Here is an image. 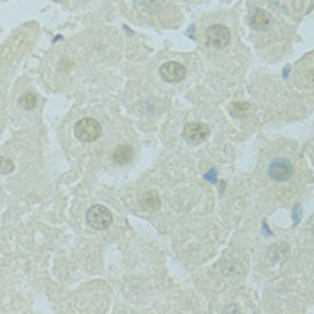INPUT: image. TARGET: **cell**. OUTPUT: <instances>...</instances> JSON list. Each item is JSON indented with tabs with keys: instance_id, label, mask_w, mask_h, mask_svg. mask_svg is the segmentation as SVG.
<instances>
[{
	"instance_id": "1",
	"label": "cell",
	"mask_w": 314,
	"mask_h": 314,
	"mask_svg": "<svg viewBox=\"0 0 314 314\" xmlns=\"http://www.w3.org/2000/svg\"><path fill=\"white\" fill-rule=\"evenodd\" d=\"M112 221H113L112 212L103 205L90 206L88 212H86V223L94 230H106L112 224Z\"/></svg>"
},
{
	"instance_id": "2",
	"label": "cell",
	"mask_w": 314,
	"mask_h": 314,
	"mask_svg": "<svg viewBox=\"0 0 314 314\" xmlns=\"http://www.w3.org/2000/svg\"><path fill=\"white\" fill-rule=\"evenodd\" d=\"M74 133L81 142H94L101 137V124L95 119H81L74 126Z\"/></svg>"
},
{
	"instance_id": "3",
	"label": "cell",
	"mask_w": 314,
	"mask_h": 314,
	"mask_svg": "<svg viewBox=\"0 0 314 314\" xmlns=\"http://www.w3.org/2000/svg\"><path fill=\"white\" fill-rule=\"evenodd\" d=\"M293 172H295L293 163L289 160H286V158H275V160L269 161V165H268L269 178L273 179V181H278V183L291 179Z\"/></svg>"
},
{
	"instance_id": "4",
	"label": "cell",
	"mask_w": 314,
	"mask_h": 314,
	"mask_svg": "<svg viewBox=\"0 0 314 314\" xmlns=\"http://www.w3.org/2000/svg\"><path fill=\"white\" fill-rule=\"evenodd\" d=\"M206 41L215 49H224L230 43V31L224 25H210L206 29Z\"/></svg>"
},
{
	"instance_id": "5",
	"label": "cell",
	"mask_w": 314,
	"mask_h": 314,
	"mask_svg": "<svg viewBox=\"0 0 314 314\" xmlns=\"http://www.w3.org/2000/svg\"><path fill=\"white\" fill-rule=\"evenodd\" d=\"M160 74L167 83H179V81H183L185 76H187V68L178 61H167L161 65Z\"/></svg>"
},
{
	"instance_id": "6",
	"label": "cell",
	"mask_w": 314,
	"mask_h": 314,
	"mask_svg": "<svg viewBox=\"0 0 314 314\" xmlns=\"http://www.w3.org/2000/svg\"><path fill=\"white\" fill-rule=\"evenodd\" d=\"M208 133H210V130H208V126L203 124V122H187L183 128V139L192 144L205 140L206 137H208Z\"/></svg>"
},
{
	"instance_id": "7",
	"label": "cell",
	"mask_w": 314,
	"mask_h": 314,
	"mask_svg": "<svg viewBox=\"0 0 314 314\" xmlns=\"http://www.w3.org/2000/svg\"><path fill=\"white\" fill-rule=\"evenodd\" d=\"M250 23L255 31H266L271 25V14L264 9H255L250 16Z\"/></svg>"
},
{
	"instance_id": "8",
	"label": "cell",
	"mask_w": 314,
	"mask_h": 314,
	"mask_svg": "<svg viewBox=\"0 0 314 314\" xmlns=\"http://www.w3.org/2000/svg\"><path fill=\"white\" fill-rule=\"evenodd\" d=\"M112 158L119 165H126V163H130V160L133 158V149H131L130 146H119V148L113 151Z\"/></svg>"
},
{
	"instance_id": "9",
	"label": "cell",
	"mask_w": 314,
	"mask_h": 314,
	"mask_svg": "<svg viewBox=\"0 0 314 314\" xmlns=\"http://www.w3.org/2000/svg\"><path fill=\"white\" fill-rule=\"evenodd\" d=\"M140 205H142L144 210L157 212L160 208V196L157 192H146L140 199Z\"/></svg>"
},
{
	"instance_id": "10",
	"label": "cell",
	"mask_w": 314,
	"mask_h": 314,
	"mask_svg": "<svg viewBox=\"0 0 314 314\" xmlns=\"http://www.w3.org/2000/svg\"><path fill=\"white\" fill-rule=\"evenodd\" d=\"M36 104H38V99H36L34 94H23L22 97H20V106L23 108V110H34Z\"/></svg>"
},
{
	"instance_id": "11",
	"label": "cell",
	"mask_w": 314,
	"mask_h": 314,
	"mask_svg": "<svg viewBox=\"0 0 314 314\" xmlns=\"http://www.w3.org/2000/svg\"><path fill=\"white\" fill-rule=\"evenodd\" d=\"M248 110H250V106H248L246 103H241V101H237V103H233L232 106H230V113L235 117H242Z\"/></svg>"
},
{
	"instance_id": "12",
	"label": "cell",
	"mask_w": 314,
	"mask_h": 314,
	"mask_svg": "<svg viewBox=\"0 0 314 314\" xmlns=\"http://www.w3.org/2000/svg\"><path fill=\"white\" fill-rule=\"evenodd\" d=\"M14 169V163L9 158H0V172L2 174H9V172H13Z\"/></svg>"
}]
</instances>
